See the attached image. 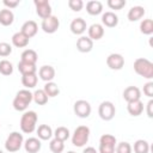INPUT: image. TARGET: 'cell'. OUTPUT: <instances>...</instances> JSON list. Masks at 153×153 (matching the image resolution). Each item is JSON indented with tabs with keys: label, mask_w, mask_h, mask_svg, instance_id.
I'll use <instances>...</instances> for the list:
<instances>
[{
	"label": "cell",
	"mask_w": 153,
	"mask_h": 153,
	"mask_svg": "<svg viewBox=\"0 0 153 153\" xmlns=\"http://www.w3.org/2000/svg\"><path fill=\"white\" fill-rule=\"evenodd\" d=\"M134 71L146 79L153 78V63L145 57H139L134 61Z\"/></svg>",
	"instance_id": "cell-1"
},
{
	"label": "cell",
	"mask_w": 153,
	"mask_h": 153,
	"mask_svg": "<svg viewBox=\"0 0 153 153\" xmlns=\"http://www.w3.org/2000/svg\"><path fill=\"white\" fill-rule=\"evenodd\" d=\"M31 102H32V93L29 90H20L17 92L12 105L17 111H25Z\"/></svg>",
	"instance_id": "cell-2"
},
{
	"label": "cell",
	"mask_w": 153,
	"mask_h": 153,
	"mask_svg": "<svg viewBox=\"0 0 153 153\" xmlns=\"http://www.w3.org/2000/svg\"><path fill=\"white\" fill-rule=\"evenodd\" d=\"M36 123H37V114L32 110L25 111L20 118V129L23 133L30 134L36 129Z\"/></svg>",
	"instance_id": "cell-3"
},
{
	"label": "cell",
	"mask_w": 153,
	"mask_h": 153,
	"mask_svg": "<svg viewBox=\"0 0 153 153\" xmlns=\"http://www.w3.org/2000/svg\"><path fill=\"white\" fill-rule=\"evenodd\" d=\"M90 137V128L87 126H79L72 135V143L76 147H82L87 143Z\"/></svg>",
	"instance_id": "cell-4"
},
{
	"label": "cell",
	"mask_w": 153,
	"mask_h": 153,
	"mask_svg": "<svg viewBox=\"0 0 153 153\" xmlns=\"http://www.w3.org/2000/svg\"><path fill=\"white\" fill-rule=\"evenodd\" d=\"M23 143H24L23 135H22L20 133H18V131H12V133L7 136V139H6V141H5V148H6L8 152L14 153V152H18V151L22 148Z\"/></svg>",
	"instance_id": "cell-5"
},
{
	"label": "cell",
	"mask_w": 153,
	"mask_h": 153,
	"mask_svg": "<svg viewBox=\"0 0 153 153\" xmlns=\"http://www.w3.org/2000/svg\"><path fill=\"white\" fill-rule=\"evenodd\" d=\"M116 137L111 134H104L99 139V153H115Z\"/></svg>",
	"instance_id": "cell-6"
},
{
	"label": "cell",
	"mask_w": 153,
	"mask_h": 153,
	"mask_svg": "<svg viewBox=\"0 0 153 153\" xmlns=\"http://www.w3.org/2000/svg\"><path fill=\"white\" fill-rule=\"evenodd\" d=\"M115 114H116V109L114 103H111L110 100H104L100 103L98 108V115L103 121H111Z\"/></svg>",
	"instance_id": "cell-7"
},
{
	"label": "cell",
	"mask_w": 153,
	"mask_h": 153,
	"mask_svg": "<svg viewBox=\"0 0 153 153\" xmlns=\"http://www.w3.org/2000/svg\"><path fill=\"white\" fill-rule=\"evenodd\" d=\"M73 110H74V114L80 117V118H86L91 115V111H92V108H91V104L87 102V100H84V99H79L74 103V106H73Z\"/></svg>",
	"instance_id": "cell-8"
},
{
	"label": "cell",
	"mask_w": 153,
	"mask_h": 153,
	"mask_svg": "<svg viewBox=\"0 0 153 153\" xmlns=\"http://www.w3.org/2000/svg\"><path fill=\"white\" fill-rule=\"evenodd\" d=\"M33 4L36 6V13L42 20L51 16V6L48 0H35Z\"/></svg>",
	"instance_id": "cell-9"
},
{
	"label": "cell",
	"mask_w": 153,
	"mask_h": 153,
	"mask_svg": "<svg viewBox=\"0 0 153 153\" xmlns=\"http://www.w3.org/2000/svg\"><path fill=\"white\" fill-rule=\"evenodd\" d=\"M59 26H60V20L57 19V17H55L53 14L50 17L43 19L42 24H41V27H42V30L45 33H54V32H56Z\"/></svg>",
	"instance_id": "cell-10"
},
{
	"label": "cell",
	"mask_w": 153,
	"mask_h": 153,
	"mask_svg": "<svg viewBox=\"0 0 153 153\" xmlns=\"http://www.w3.org/2000/svg\"><path fill=\"white\" fill-rule=\"evenodd\" d=\"M106 65L110 69L114 71H120L123 68L124 66V57L121 54L117 53H112L106 57Z\"/></svg>",
	"instance_id": "cell-11"
},
{
	"label": "cell",
	"mask_w": 153,
	"mask_h": 153,
	"mask_svg": "<svg viewBox=\"0 0 153 153\" xmlns=\"http://www.w3.org/2000/svg\"><path fill=\"white\" fill-rule=\"evenodd\" d=\"M123 98H124V100L127 103H130V102H134V100H139L141 98V91L136 86H128L123 91Z\"/></svg>",
	"instance_id": "cell-12"
},
{
	"label": "cell",
	"mask_w": 153,
	"mask_h": 153,
	"mask_svg": "<svg viewBox=\"0 0 153 153\" xmlns=\"http://www.w3.org/2000/svg\"><path fill=\"white\" fill-rule=\"evenodd\" d=\"M69 29H71L72 33H74V35H82L86 31L87 25H86L85 19H82V18H75V19L72 20V23L69 25Z\"/></svg>",
	"instance_id": "cell-13"
},
{
	"label": "cell",
	"mask_w": 153,
	"mask_h": 153,
	"mask_svg": "<svg viewBox=\"0 0 153 153\" xmlns=\"http://www.w3.org/2000/svg\"><path fill=\"white\" fill-rule=\"evenodd\" d=\"M38 31V25L35 20H26L23 25H22V30L20 32H23L29 39L31 37H33Z\"/></svg>",
	"instance_id": "cell-14"
},
{
	"label": "cell",
	"mask_w": 153,
	"mask_h": 153,
	"mask_svg": "<svg viewBox=\"0 0 153 153\" xmlns=\"http://www.w3.org/2000/svg\"><path fill=\"white\" fill-rule=\"evenodd\" d=\"M38 75L39 78L45 81V82H49V81H53V79L55 78V69L53 66H49V65H44L39 68L38 71Z\"/></svg>",
	"instance_id": "cell-15"
},
{
	"label": "cell",
	"mask_w": 153,
	"mask_h": 153,
	"mask_svg": "<svg viewBox=\"0 0 153 153\" xmlns=\"http://www.w3.org/2000/svg\"><path fill=\"white\" fill-rule=\"evenodd\" d=\"M93 48V41L86 36H81L76 41V49L80 53H90Z\"/></svg>",
	"instance_id": "cell-16"
},
{
	"label": "cell",
	"mask_w": 153,
	"mask_h": 153,
	"mask_svg": "<svg viewBox=\"0 0 153 153\" xmlns=\"http://www.w3.org/2000/svg\"><path fill=\"white\" fill-rule=\"evenodd\" d=\"M104 36V27L102 24H92L90 27H88V38L92 39V41H98L102 37Z\"/></svg>",
	"instance_id": "cell-17"
},
{
	"label": "cell",
	"mask_w": 153,
	"mask_h": 153,
	"mask_svg": "<svg viewBox=\"0 0 153 153\" xmlns=\"http://www.w3.org/2000/svg\"><path fill=\"white\" fill-rule=\"evenodd\" d=\"M41 146H42V143H41L39 139H37V137H29L24 142V148L29 153H37V152H39Z\"/></svg>",
	"instance_id": "cell-18"
},
{
	"label": "cell",
	"mask_w": 153,
	"mask_h": 153,
	"mask_svg": "<svg viewBox=\"0 0 153 153\" xmlns=\"http://www.w3.org/2000/svg\"><path fill=\"white\" fill-rule=\"evenodd\" d=\"M102 23L105 26H108V27H115L118 24V17L114 12L108 11V12L103 13V16H102Z\"/></svg>",
	"instance_id": "cell-19"
},
{
	"label": "cell",
	"mask_w": 153,
	"mask_h": 153,
	"mask_svg": "<svg viewBox=\"0 0 153 153\" xmlns=\"http://www.w3.org/2000/svg\"><path fill=\"white\" fill-rule=\"evenodd\" d=\"M127 110L129 112V115L136 117V116H140L143 111V103L139 99V100H134V102H130L128 103L127 105Z\"/></svg>",
	"instance_id": "cell-20"
},
{
	"label": "cell",
	"mask_w": 153,
	"mask_h": 153,
	"mask_svg": "<svg viewBox=\"0 0 153 153\" xmlns=\"http://www.w3.org/2000/svg\"><path fill=\"white\" fill-rule=\"evenodd\" d=\"M86 11L91 16H98L103 11V4L98 0H91L86 4Z\"/></svg>",
	"instance_id": "cell-21"
},
{
	"label": "cell",
	"mask_w": 153,
	"mask_h": 153,
	"mask_svg": "<svg viewBox=\"0 0 153 153\" xmlns=\"http://www.w3.org/2000/svg\"><path fill=\"white\" fill-rule=\"evenodd\" d=\"M143 16H145V8L142 6H133L128 11V14H127L129 22H136L141 19Z\"/></svg>",
	"instance_id": "cell-22"
},
{
	"label": "cell",
	"mask_w": 153,
	"mask_h": 153,
	"mask_svg": "<svg viewBox=\"0 0 153 153\" xmlns=\"http://www.w3.org/2000/svg\"><path fill=\"white\" fill-rule=\"evenodd\" d=\"M14 20V14L11 10L4 8L0 11V24L4 26H10Z\"/></svg>",
	"instance_id": "cell-23"
},
{
	"label": "cell",
	"mask_w": 153,
	"mask_h": 153,
	"mask_svg": "<svg viewBox=\"0 0 153 153\" xmlns=\"http://www.w3.org/2000/svg\"><path fill=\"white\" fill-rule=\"evenodd\" d=\"M29 38L23 33V32H16L13 36H12V43H13V45L14 47H17V48H24V47H26L27 44H29Z\"/></svg>",
	"instance_id": "cell-24"
},
{
	"label": "cell",
	"mask_w": 153,
	"mask_h": 153,
	"mask_svg": "<svg viewBox=\"0 0 153 153\" xmlns=\"http://www.w3.org/2000/svg\"><path fill=\"white\" fill-rule=\"evenodd\" d=\"M37 59H38L37 53L33 49H26L20 55V61L26 62V63H31V65H36Z\"/></svg>",
	"instance_id": "cell-25"
},
{
	"label": "cell",
	"mask_w": 153,
	"mask_h": 153,
	"mask_svg": "<svg viewBox=\"0 0 153 153\" xmlns=\"http://www.w3.org/2000/svg\"><path fill=\"white\" fill-rule=\"evenodd\" d=\"M37 135L39 140H49L53 136V129L48 124H41L37 128Z\"/></svg>",
	"instance_id": "cell-26"
},
{
	"label": "cell",
	"mask_w": 153,
	"mask_h": 153,
	"mask_svg": "<svg viewBox=\"0 0 153 153\" xmlns=\"http://www.w3.org/2000/svg\"><path fill=\"white\" fill-rule=\"evenodd\" d=\"M18 71L22 73V75H26V74H36L37 72V67L36 65H31V63H26L20 61L18 63Z\"/></svg>",
	"instance_id": "cell-27"
},
{
	"label": "cell",
	"mask_w": 153,
	"mask_h": 153,
	"mask_svg": "<svg viewBox=\"0 0 153 153\" xmlns=\"http://www.w3.org/2000/svg\"><path fill=\"white\" fill-rule=\"evenodd\" d=\"M48 96H47V93L43 91V90H36L33 93H32V100L36 103V104H38V105H44V104H47V102H48Z\"/></svg>",
	"instance_id": "cell-28"
},
{
	"label": "cell",
	"mask_w": 153,
	"mask_h": 153,
	"mask_svg": "<svg viewBox=\"0 0 153 153\" xmlns=\"http://www.w3.org/2000/svg\"><path fill=\"white\" fill-rule=\"evenodd\" d=\"M22 84L26 88H32L37 85V75L36 74H26L22 75Z\"/></svg>",
	"instance_id": "cell-29"
},
{
	"label": "cell",
	"mask_w": 153,
	"mask_h": 153,
	"mask_svg": "<svg viewBox=\"0 0 153 153\" xmlns=\"http://www.w3.org/2000/svg\"><path fill=\"white\" fill-rule=\"evenodd\" d=\"M43 91L47 93L48 97H56L59 93H60V88L57 86V84L53 82V81H49L44 85V88Z\"/></svg>",
	"instance_id": "cell-30"
},
{
	"label": "cell",
	"mask_w": 153,
	"mask_h": 153,
	"mask_svg": "<svg viewBox=\"0 0 153 153\" xmlns=\"http://www.w3.org/2000/svg\"><path fill=\"white\" fill-rule=\"evenodd\" d=\"M134 152L135 153H148L149 152V143L146 140H136L134 143Z\"/></svg>",
	"instance_id": "cell-31"
},
{
	"label": "cell",
	"mask_w": 153,
	"mask_h": 153,
	"mask_svg": "<svg viewBox=\"0 0 153 153\" xmlns=\"http://www.w3.org/2000/svg\"><path fill=\"white\" fill-rule=\"evenodd\" d=\"M140 31L143 35H152L153 33V20L143 19L140 24Z\"/></svg>",
	"instance_id": "cell-32"
},
{
	"label": "cell",
	"mask_w": 153,
	"mask_h": 153,
	"mask_svg": "<svg viewBox=\"0 0 153 153\" xmlns=\"http://www.w3.org/2000/svg\"><path fill=\"white\" fill-rule=\"evenodd\" d=\"M49 148L53 153H61L63 149H65V142L61 141V140H57V139H53L49 143Z\"/></svg>",
	"instance_id": "cell-33"
},
{
	"label": "cell",
	"mask_w": 153,
	"mask_h": 153,
	"mask_svg": "<svg viewBox=\"0 0 153 153\" xmlns=\"http://www.w3.org/2000/svg\"><path fill=\"white\" fill-rule=\"evenodd\" d=\"M54 135H55V139L61 140V141L65 142V141L69 137V130H68V128H66V127H57V128L55 129Z\"/></svg>",
	"instance_id": "cell-34"
},
{
	"label": "cell",
	"mask_w": 153,
	"mask_h": 153,
	"mask_svg": "<svg viewBox=\"0 0 153 153\" xmlns=\"http://www.w3.org/2000/svg\"><path fill=\"white\" fill-rule=\"evenodd\" d=\"M0 73L2 75H11L13 73V66L8 60L0 61Z\"/></svg>",
	"instance_id": "cell-35"
},
{
	"label": "cell",
	"mask_w": 153,
	"mask_h": 153,
	"mask_svg": "<svg viewBox=\"0 0 153 153\" xmlns=\"http://www.w3.org/2000/svg\"><path fill=\"white\" fill-rule=\"evenodd\" d=\"M115 151L116 153H131V146L129 142L122 141L115 147Z\"/></svg>",
	"instance_id": "cell-36"
},
{
	"label": "cell",
	"mask_w": 153,
	"mask_h": 153,
	"mask_svg": "<svg viewBox=\"0 0 153 153\" xmlns=\"http://www.w3.org/2000/svg\"><path fill=\"white\" fill-rule=\"evenodd\" d=\"M126 0H108V6L111 10H121L126 6Z\"/></svg>",
	"instance_id": "cell-37"
},
{
	"label": "cell",
	"mask_w": 153,
	"mask_h": 153,
	"mask_svg": "<svg viewBox=\"0 0 153 153\" xmlns=\"http://www.w3.org/2000/svg\"><path fill=\"white\" fill-rule=\"evenodd\" d=\"M68 6H69V8H71L72 11L79 12V11L82 10L84 2H82V0H69V1H68Z\"/></svg>",
	"instance_id": "cell-38"
},
{
	"label": "cell",
	"mask_w": 153,
	"mask_h": 153,
	"mask_svg": "<svg viewBox=\"0 0 153 153\" xmlns=\"http://www.w3.org/2000/svg\"><path fill=\"white\" fill-rule=\"evenodd\" d=\"M11 53H12V47L8 43H6V42H1L0 43V56L6 57Z\"/></svg>",
	"instance_id": "cell-39"
},
{
	"label": "cell",
	"mask_w": 153,
	"mask_h": 153,
	"mask_svg": "<svg viewBox=\"0 0 153 153\" xmlns=\"http://www.w3.org/2000/svg\"><path fill=\"white\" fill-rule=\"evenodd\" d=\"M143 93L148 98H152L153 97V82L152 81H148L147 84L143 85Z\"/></svg>",
	"instance_id": "cell-40"
},
{
	"label": "cell",
	"mask_w": 153,
	"mask_h": 153,
	"mask_svg": "<svg viewBox=\"0 0 153 153\" xmlns=\"http://www.w3.org/2000/svg\"><path fill=\"white\" fill-rule=\"evenodd\" d=\"M4 5L8 10H11V8H14L19 5V0H4Z\"/></svg>",
	"instance_id": "cell-41"
},
{
	"label": "cell",
	"mask_w": 153,
	"mask_h": 153,
	"mask_svg": "<svg viewBox=\"0 0 153 153\" xmlns=\"http://www.w3.org/2000/svg\"><path fill=\"white\" fill-rule=\"evenodd\" d=\"M146 112H147V116L149 118L153 117V100L152 99H149V102L147 103V110H146Z\"/></svg>",
	"instance_id": "cell-42"
},
{
	"label": "cell",
	"mask_w": 153,
	"mask_h": 153,
	"mask_svg": "<svg viewBox=\"0 0 153 153\" xmlns=\"http://www.w3.org/2000/svg\"><path fill=\"white\" fill-rule=\"evenodd\" d=\"M82 153H98V152H97L96 148H93V147H86V148L82 151Z\"/></svg>",
	"instance_id": "cell-43"
},
{
	"label": "cell",
	"mask_w": 153,
	"mask_h": 153,
	"mask_svg": "<svg viewBox=\"0 0 153 153\" xmlns=\"http://www.w3.org/2000/svg\"><path fill=\"white\" fill-rule=\"evenodd\" d=\"M67 153H76V152H74V151H69V152H67Z\"/></svg>",
	"instance_id": "cell-44"
},
{
	"label": "cell",
	"mask_w": 153,
	"mask_h": 153,
	"mask_svg": "<svg viewBox=\"0 0 153 153\" xmlns=\"http://www.w3.org/2000/svg\"><path fill=\"white\" fill-rule=\"evenodd\" d=\"M0 153H4V152H2V151H1V149H0Z\"/></svg>",
	"instance_id": "cell-45"
}]
</instances>
